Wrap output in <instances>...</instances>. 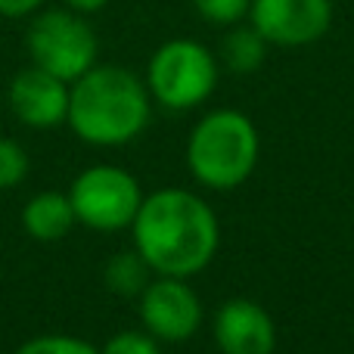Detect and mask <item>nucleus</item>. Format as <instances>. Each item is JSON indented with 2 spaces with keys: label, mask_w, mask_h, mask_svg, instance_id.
Masks as SVG:
<instances>
[{
  "label": "nucleus",
  "mask_w": 354,
  "mask_h": 354,
  "mask_svg": "<svg viewBox=\"0 0 354 354\" xmlns=\"http://www.w3.org/2000/svg\"><path fill=\"white\" fill-rule=\"evenodd\" d=\"M131 227L137 252L162 277H193L218 252V218L187 189H159L143 199Z\"/></svg>",
  "instance_id": "f257e3e1"
},
{
  "label": "nucleus",
  "mask_w": 354,
  "mask_h": 354,
  "mask_svg": "<svg viewBox=\"0 0 354 354\" xmlns=\"http://www.w3.org/2000/svg\"><path fill=\"white\" fill-rule=\"evenodd\" d=\"M68 124L84 143L122 147L149 122V87L118 66H93L68 87Z\"/></svg>",
  "instance_id": "f03ea898"
},
{
  "label": "nucleus",
  "mask_w": 354,
  "mask_h": 354,
  "mask_svg": "<svg viewBox=\"0 0 354 354\" xmlns=\"http://www.w3.org/2000/svg\"><path fill=\"white\" fill-rule=\"evenodd\" d=\"M189 171L212 189H233L255 171L258 131L236 109H214L193 128L187 143Z\"/></svg>",
  "instance_id": "7ed1b4c3"
},
{
  "label": "nucleus",
  "mask_w": 354,
  "mask_h": 354,
  "mask_svg": "<svg viewBox=\"0 0 354 354\" xmlns=\"http://www.w3.org/2000/svg\"><path fill=\"white\" fill-rule=\"evenodd\" d=\"M31 66L68 81L97 66V31L84 19V12L75 10H44L31 19L28 35H25Z\"/></svg>",
  "instance_id": "20e7f679"
},
{
  "label": "nucleus",
  "mask_w": 354,
  "mask_h": 354,
  "mask_svg": "<svg viewBox=\"0 0 354 354\" xmlns=\"http://www.w3.org/2000/svg\"><path fill=\"white\" fill-rule=\"evenodd\" d=\"M218 84V59L199 41L177 37L162 44L147 68L149 97H156L165 109H193L212 97Z\"/></svg>",
  "instance_id": "39448f33"
},
{
  "label": "nucleus",
  "mask_w": 354,
  "mask_h": 354,
  "mask_svg": "<svg viewBox=\"0 0 354 354\" xmlns=\"http://www.w3.org/2000/svg\"><path fill=\"white\" fill-rule=\"evenodd\" d=\"M68 199L81 224L93 230H122L134 224L143 196L134 174L115 165H97L75 177Z\"/></svg>",
  "instance_id": "423d86ee"
},
{
  "label": "nucleus",
  "mask_w": 354,
  "mask_h": 354,
  "mask_svg": "<svg viewBox=\"0 0 354 354\" xmlns=\"http://www.w3.org/2000/svg\"><path fill=\"white\" fill-rule=\"evenodd\" d=\"M249 19L277 47H308L333 25V0H252Z\"/></svg>",
  "instance_id": "0eeeda50"
},
{
  "label": "nucleus",
  "mask_w": 354,
  "mask_h": 354,
  "mask_svg": "<svg viewBox=\"0 0 354 354\" xmlns=\"http://www.w3.org/2000/svg\"><path fill=\"white\" fill-rule=\"evenodd\" d=\"M140 320L162 342H187L202 324V301L183 277H162L140 292Z\"/></svg>",
  "instance_id": "6e6552de"
},
{
  "label": "nucleus",
  "mask_w": 354,
  "mask_h": 354,
  "mask_svg": "<svg viewBox=\"0 0 354 354\" xmlns=\"http://www.w3.org/2000/svg\"><path fill=\"white\" fill-rule=\"evenodd\" d=\"M10 109L28 128H53L68 118V81L28 66L10 84Z\"/></svg>",
  "instance_id": "1a4fd4ad"
},
{
  "label": "nucleus",
  "mask_w": 354,
  "mask_h": 354,
  "mask_svg": "<svg viewBox=\"0 0 354 354\" xmlns=\"http://www.w3.org/2000/svg\"><path fill=\"white\" fill-rule=\"evenodd\" d=\"M214 342L224 354H274L277 326L261 305L233 299L214 314Z\"/></svg>",
  "instance_id": "9d476101"
},
{
  "label": "nucleus",
  "mask_w": 354,
  "mask_h": 354,
  "mask_svg": "<svg viewBox=\"0 0 354 354\" xmlns=\"http://www.w3.org/2000/svg\"><path fill=\"white\" fill-rule=\"evenodd\" d=\"M75 221L78 218H75L72 199L62 193H37L22 208V227L37 243H56V239H62L72 230Z\"/></svg>",
  "instance_id": "9b49d317"
},
{
  "label": "nucleus",
  "mask_w": 354,
  "mask_h": 354,
  "mask_svg": "<svg viewBox=\"0 0 354 354\" xmlns=\"http://www.w3.org/2000/svg\"><path fill=\"white\" fill-rule=\"evenodd\" d=\"M264 56H268V41L255 25H239V28L227 31V37L221 41V59L227 62L230 72H255V68H261Z\"/></svg>",
  "instance_id": "f8f14e48"
},
{
  "label": "nucleus",
  "mask_w": 354,
  "mask_h": 354,
  "mask_svg": "<svg viewBox=\"0 0 354 354\" xmlns=\"http://www.w3.org/2000/svg\"><path fill=\"white\" fill-rule=\"evenodd\" d=\"M149 270L153 268L143 261L140 252H118V255L109 258L103 277H106V286L115 295L134 299V295H140L149 286Z\"/></svg>",
  "instance_id": "ddd939ff"
},
{
  "label": "nucleus",
  "mask_w": 354,
  "mask_h": 354,
  "mask_svg": "<svg viewBox=\"0 0 354 354\" xmlns=\"http://www.w3.org/2000/svg\"><path fill=\"white\" fill-rule=\"evenodd\" d=\"M28 177V153L19 143L0 137V189H12Z\"/></svg>",
  "instance_id": "4468645a"
},
{
  "label": "nucleus",
  "mask_w": 354,
  "mask_h": 354,
  "mask_svg": "<svg viewBox=\"0 0 354 354\" xmlns=\"http://www.w3.org/2000/svg\"><path fill=\"white\" fill-rule=\"evenodd\" d=\"M16 354H100L91 342L75 336H35Z\"/></svg>",
  "instance_id": "2eb2a0df"
},
{
  "label": "nucleus",
  "mask_w": 354,
  "mask_h": 354,
  "mask_svg": "<svg viewBox=\"0 0 354 354\" xmlns=\"http://www.w3.org/2000/svg\"><path fill=\"white\" fill-rule=\"evenodd\" d=\"M193 6L212 25H236L239 19L249 16L252 0H193Z\"/></svg>",
  "instance_id": "dca6fc26"
},
{
  "label": "nucleus",
  "mask_w": 354,
  "mask_h": 354,
  "mask_svg": "<svg viewBox=\"0 0 354 354\" xmlns=\"http://www.w3.org/2000/svg\"><path fill=\"white\" fill-rule=\"evenodd\" d=\"M100 354H159V339L140 330H128L112 336Z\"/></svg>",
  "instance_id": "f3484780"
},
{
  "label": "nucleus",
  "mask_w": 354,
  "mask_h": 354,
  "mask_svg": "<svg viewBox=\"0 0 354 354\" xmlns=\"http://www.w3.org/2000/svg\"><path fill=\"white\" fill-rule=\"evenodd\" d=\"M44 0H0V16L6 19H22L28 16V12L41 10Z\"/></svg>",
  "instance_id": "a211bd4d"
},
{
  "label": "nucleus",
  "mask_w": 354,
  "mask_h": 354,
  "mask_svg": "<svg viewBox=\"0 0 354 354\" xmlns=\"http://www.w3.org/2000/svg\"><path fill=\"white\" fill-rule=\"evenodd\" d=\"M109 3V0H66V6L68 10H75V12H97V10H103V6Z\"/></svg>",
  "instance_id": "6ab92c4d"
}]
</instances>
